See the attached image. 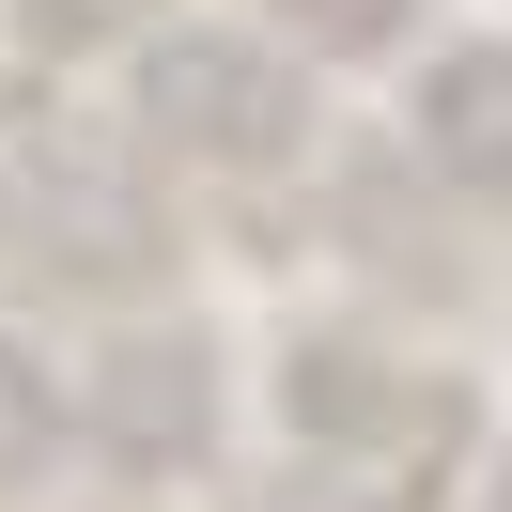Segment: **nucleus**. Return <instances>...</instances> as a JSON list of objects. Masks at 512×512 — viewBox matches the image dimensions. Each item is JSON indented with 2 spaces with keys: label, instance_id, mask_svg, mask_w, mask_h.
Here are the masks:
<instances>
[{
  "label": "nucleus",
  "instance_id": "f257e3e1",
  "mask_svg": "<svg viewBox=\"0 0 512 512\" xmlns=\"http://www.w3.org/2000/svg\"><path fill=\"white\" fill-rule=\"evenodd\" d=\"M140 109H156L171 156H280L295 140V63L249 32H171L156 78H140Z\"/></svg>",
  "mask_w": 512,
  "mask_h": 512
},
{
  "label": "nucleus",
  "instance_id": "423d86ee",
  "mask_svg": "<svg viewBox=\"0 0 512 512\" xmlns=\"http://www.w3.org/2000/svg\"><path fill=\"white\" fill-rule=\"evenodd\" d=\"M109 16H125V0H32V32H47V47H78V32H109Z\"/></svg>",
  "mask_w": 512,
  "mask_h": 512
},
{
  "label": "nucleus",
  "instance_id": "7ed1b4c3",
  "mask_svg": "<svg viewBox=\"0 0 512 512\" xmlns=\"http://www.w3.org/2000/svg\"><path fill=\"white\" fill-rule=\"evenodd\" d=\"M419 156H435L450 187H481V202L512 187V47H450V63L419 78Z\"/></svg>",
  "mask_w": 512,
  "mask_h": 512
},
{
  "label": "nucleus",
  "instance_id": "20e7f679",
  "mask_svg": "<svg viewBox=\"0 0 512 512\" xmlns=\"http://www.w3.org/2000/svg\"><path fill=\"white\" fill-rule=\"evenodd\" d=\"M125 435H156V450L202 435V357L187 342H171V357H125Z\"/></svg>",
  "mask_w": 512,
  "mask_h": 512
},
{
  "label": "nucleus",
  "instance_id": "f03ea898",
  "mask_svg": "<svg viewBox=\"0 0 512 512\" xmlns=\"http://www.w3.org/2000/svg\"><path fill=\"white\" fill-rule=\"evenodd\" d=\"M16 202H63V218H32L16 249H47V264H140V202H125V171L94 156V140H47V156H16Z\"/></svg>",
  "mask_w": 512,
  "mask_h": 512
},
{
  "label": "nucleus",
  "instance_id": "39448f33",
  "mask_svg": "<svg viewBox=\"0 0 512 512\" xmlns=\"http://www.w3.org/2000/svg\"><path fill=\"white\" fill-rule=\"evenodd\" d=\"M16 450H47V388H32V357L0 342V466H16Z\"/></svg>",
  "mask_w": 512,
  "mask_h": 512
}]
</instances>
